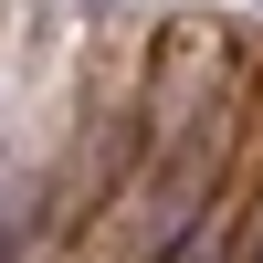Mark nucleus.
<instances>
[{"label": "nucleus", "instance_id": "nucleus-1", "mask_svg": "<svg viewBox=\"0 0 263 263\" xmlns=\"http://www.w3.org/2000/svg\"><path fill=\"white\" fill-rule=\"evenodd\" d=\"M32 242H42V179L0 168V263H32Z\"/></svg>", "mask_w": 263, "mask_h": 263}]
</instances>
